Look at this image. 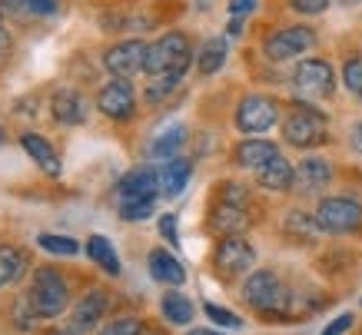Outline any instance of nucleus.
<instances>
[{
    "instance_id": "1",
    "label": "nucleus",
    "mask_w": 362,
    "mask_h": 335,
    "mask_svg": "<svg viewBox=\"0 0 362 335\" xmlns=\"http://www.w3.org/2000/svg\"><path fill=\"white\" fill-rule=\"evenodd\" d=\"M243 299L263 315V319H289V309H293V292L276 272L259 269L250 272L246 282H243Z\"/></svg>"
},
{
    "instance_id": "2",
    "label": "nucleus",
    "mask_w": 362,
    "mask_h": 335,
    "mask_svg": "<svg viewBox=\"0 0 362 335\" xmlns=\"http://www.w3.org/2000/svg\"><path fill=\"white\" fill-rule=\"evenodd\" d=\"M193 64V44L183 30H166L163 37H156L146 44V66L143 74L150 76H163V74H176L183 76Z\"/></svg>"
},
{
    "instance_id": "3",
    "label": "nucleus",
    "mask_w": 362,
    "mask_h": 335,
    "mask_svg": "<svg viewBox=\"0 0 362 335\" xmlns=\"http://www.w3.org/2000/svg\"><path fill=\"white\" fill-rule=\"evenodd\" d=\"M27 305L37 319H57L60 312H66L70 305V286H66L64 272L50 269H37V276L30 279V289H27Z\"/></svg>"
},
{
    "instance_id": "4",
    "label": "nucleus",
    "mask_w": 362,
    "mask_h": 335,
    "mask_svg": "<svg viewBox=\"0 0 362 335\" xmlns=\"http://www.w3.org/2000/svg\"><path fill=\"white\" fill-rule=\"evenodd\" d=\"M289 83L299 103H319L336 93V70L326 57H306L303 64H296Z\"/></svg>"
},
{
    "instance_id": "5",
    "label": "nucleus",
    "mask_w": 362,
    "mask_h": 335,
    "mask_svg": "<svg viewBox=\"0 0 362 335\" xmlns=\"http://www.w3.org/2000/svg\"><path fill=\"white\" fill-rule=\"evenodd\" d=\"M329 140L326 130V117L313 110V103H296L283 117V143L296 146V150H316Z\"/></svg>"
},
{
    "instance_id": "6",
    "label": "nucleus",
    "mask_w": 362,
    "mask_h": 335,
    "mask_svg": "<svg viewBox=\"0 0 362 335\" xmlns=\"http://www.w3.org/2000/svg\"><path fill=\"white\" fill-rule=\"evenodd\" d=\"M316 226L332 236H346L362 229V199L359 196H322L316 206Z\"/></svg>"
},
{
    "instance_id": "7",
    "label": "nucleus",
    "mask_w": 362,
    "mask_h": 335,
    "mask_svg": "<svg viewBox=\"0 0 362 335\" xmlns=\"http://www.w3.org/2000/svg\"><path fill=\"white\" fill-rule=\"evenodd\" d=\"M313 47H316V30L306 23H289V27H276L273 33H266L263 54L273 64H286V60L309 54Z\"/></svg>"
},
{
    "instance_id": "8",
    "label": "nucleus",
    "mask_w": 362,
    "mask_h": 335,
    "mask_svg": "<svg viewBox=\"0 0 362 335\" xmlns=\"http://www.w3.org/2000/svg\"><path fill=\"white\" fill-rule=\"evenodd\" d=\"M233 123H236V130L246 133V136H256V133H269L276 123H283V107H279L273 97H263V93H250V97H243L240 103H236Z\"/></svg>"
},
{
    "instance_id": "9",
    "label": "nucleus",
    "mask_w": 362,
    "mask_h": 335,
    "mask_svg": "<svg viewBox=\"0 0 362 335\" xmlns=\"http://www.w3.org/2000/svg\"><path fill=\"white\" fill-rule=\"evenodd\" d=\"M256 262V249H252L250 239L243 236H223L213 249V269L220 272V279H240L252 269Z\"/></svg>"
},
{
    "instance_id": "10",
    "label": "nucleus",
    "mask_w": 362,
    "mask_h": 335,
    "mask_svg": "<svg viewBox=\"0 0 362 335\" xmlns=\"http://www.w3.org/2000/svg\"><path fill=\"white\" fill-rule=\"evenodd\" d=\"M97 110L113 123H127V119L136 117V90H133L130 80L110 76L97 90Z\"/></svg>"
},
{
    "instance_id": "11",
    "label": "nucleus",
    "mask_w": 362,
    "mask_h": 335,
    "mask_svg": "<svg viewBox=\"0 0 362 335\" xmlns=\"http://www.w3.org/2000/svg\"><path fill=\"white\" fill-rule=\"evenodd\" d=\"M103 66L110 76H120V80H130V76L143 74L146 66V40L140 37H127V40H117L103 50Z\"/></svg>"
},
{
    "instance_id": "12",
    "label": "nucleus",
    "mask_w": 362,
    "mask_h": 335,
    "mask_svg": "<svg viewBox=\"0 0 362 335\" xmlns=\"http://www.w3.org/2000/svg\"><path fill=\"white\" fill-rule=\"evenodd\" d=\"M160 196V173L153 166H136L117 183V203H133V199H156Z\"/></svg>"
},
{
    "instance_id": "13",
    "label": "nucleus",
    "mask_w": 362,
    "mask_h": 335,
    "mask_svg": "<svg viewBox=\"0 0 362 335\" xmlns=\"http://www.w3.org/2000/svg\"><path fill=\"white\" fill-rule=\"evenodd\" d=\"M107 305H110V295L103 289H90L80 302H74V309H70V332L74 335H83L90 332V329H97V322L103 319V312H107Z\"/></svg>"
},
{
    "instance_id": "14",
    "label": "nucleus",
    "mask_w": 362,
    "mask_h": 335,
    "mask_svg": "<svg viewBox=\"0 0 362 335\" xmlns=\"http://www.w3.org/2000/svg\"><path fill=\"white\" fill-rule=\"evenodd\" d=\"M276 156H279V146L273 140H263V136H246L233 150V163L243 166V170H263L266 163H273Z\"/></svg>"
},
{
    "instance_id": "15",
    "label": "nucleus",
    "mask_w": 362,
    "mask_h": 335,
    "mask_svg": "<svg viewBox=\"0 0 362 335\" xmlns=\"http://www.w3.org/2000/svg\"><path fill=\"white\" fill-rule=\"evenodd\" d=\"M332 180V166L322 156H306V160L296 166V193L303 196H319Z\"/></svg>"
},
{
    "instance_id": "16",
    "label": "nucleus",
    "mask_w": 362,
    "mask_h": 335,
    "mask_svg": "<svg viewBox=\"0 0 362 335\" xmlns=\"http://www.w3.org/2000/svg\"><path fill=\"white\" fill-rule=\"evenodd\" d=\"M21 146H23V153L37 163V170H40V173L60 176L64 163H60V156H57V150H54V143L47 140V136H40V133H23Z\"/></svg>"
},
{
    "instance_id": "17",
    "label": "nucleus",
    "mask_w": 362,
    "mask_h": 335,
    "mask_svg": "<svg viewBox=\"0 0 362 335\" xmlns=\"http://www.w3.org/2000/svg\"><path fill=\"white\" fill-rule=\"evenodd\" d=\"M50 113H54L57 123H64V127H80L83 119H87V100H83V93H77V90H57L54 100H50Z\"/></svg>"
},
{
    "instance_id": "18",
    "label": "nucleus",
    "mask_w": 362,
    "mask_h": 335,
    "mask_svg": "<svg viewBox=\"0 0 362 335\" xmlns=\"http://www.w3.org/2000/svg\"><path fill=\"white\" fill-rule=\"evenodd\" d=\"M256 183L263 189H269V193H289L296 186V166L279 153L273 163H266L263 170H256Z\"/></svg>"
},
{
    "instance_id": "19",
    "label": "nucleus",
    "mask_w": 362,
    "mask_h": 335,
    "mask_svg": "<svg viewBox=\"0 0 362 335\" xmlns=\"http://www.w3.org/2000/svg\"><path fill=\"white\" fill-rule=\"evenodd\" d=\"M209 226L223 233V236H240L243 229L250 226V206H233L216 199L213 213H209Z\"/></svg>"
},
{
    "instance_id": "20",
    "label": "nucleus",
    "mask_w": 362,
    "mask_h": 335,
    "mask_svg": "<svg viewBox=\"0 0 362 335\" xmlns=\"http://www.w3.org/2000/svg\"><path fill=\"white\" fill-rule=\"evenodd\" d=\"M226 57H230V40H226V33H216V37H206L197 50V74L199 76H213L220 74L223 64H226Z\"/></svg>"
},
{
    "instance_id": "21",
    "label": "nucleus",
    "mask_w": 362,
    "mask_h": 335,
    "mask_svg": "<svg viewBox=\"0 0 362 335\" xmlns=\"http://www.w3.org/2000/svg\"><path fill=\"white\" fill-rule=\"evenodd\" d=\"M156 173H160V196L173 199V196H180L187 189L189 176H193V163L183 160V156H176V160H166Z\"/></svg>"
},
{
    "instance_id": "22",
    "label": "nucleus",
    "mask_w": 362,
    "mask_h": 335,
    "mask_svg": "<svg viewBox=\"0 0 362 335\" xmlns=\"http://www.w3.org/2000/svg\"><path fill=\"white\" fill-rule=\"evenodd\" d=\"M146 266H150V276H153L156 282H163V286H173L176 289V286L187 282V269L180 266V259H176L170 249H153Z\"/></svg>"
},
{
    "instance_id": "23",
    "label": "nucleus",
    "mask_w": 362,
    "mask_h": 335,
    "mask_svg": "<svg viewBox=\"0 0 362 335\" xmlns=\"http://www.w3.org/2000/svg\"><path fill=\"white\" fill-rule=\"evenodd\" d=\"M183 143H187V127H183V123H166L163 130L150 140L146 153H150L153 160L166 163V160H176V153L183 150Z\"/></svg>"
},
{
    "instance_id": "24",
    "label": "nucleus",
    "mask_w": 362,
    "mask_h": 335,
    "mask_svg": "<svg viewBox=\"0 0 362 335\" xmlns=\"http://www.w3.org/2000/svg\"><path fill=\"white\" fill-rule=\"evenodd\" d=\"M87 256L93 262H97L100 269L107 272V276H110V279H117V276H120L123 272V266H120V256H117V249H113V242L107 236H90L87 239Z\"/></svg>"
},
{
    "instance_id": "25",
    "label": "nucleus",
    "mask_w": 362,
    "mask_h": 335,
    "mask_svg": "<svg viewBox=\"0 0 362 335\" xmlns=\"http://www.w3.org/2000/svg\"><path fill=\"white\" fill-rule=\"evenodd\" d=\"M23 269H27V256H23V249L0 246V289H4V286H13V282L23 276Z\"/></svg>"
},
{
    "instance_id": "26",
    "label": "nucleus",
    "mask_w": 362,
    "mask_h": 335,
    "mask_svg": "<svg viewBox=\"0 0 362 335\" xmlns=\"http://www.w3.org/2000/svg\"><path fill=\"white\" fill-rule=\"evenodd\" d=\"M160 312H163L166 322H173V325L193 322V302H189L187 295H180V292H166L163 302H160Z\"/></svg>"
},
{
    "instance_id": "27",
    "label": "nucleus",
    "mask_w": 362,
    "mask_h": 335,
    "mask_svg": "<svg viewBox=\"0 0 362 335\" xmlns=\"http://www.w3.org/2000/svg\"><path fill=\"white\" fill-rule=\"evenodd\" d=\"M283 233H286L289 239H299V242H313V239H316V233H322V229L316 226V216L309 219L306 213H299V209H293V213H286Z\"/></svg>"
},
{
    "instance_id": "28",
    "label": "nucleus",
    "mask_w": 362,
    "mask_h": 335,
    "mask_svg": "<svg viewBox=\"0 0 362 335\" xmlns=\"http://www.w3.org/2000/svg\"><path fill=\"white\" fill-rule=\"evenodd\" d=\"M180 80H183V76H176V74L150 76V83H146V90H143V100H146L150 107H160L163 100H170V97L176 93V87H180Z\"/></svg>"
},
{
    "instance_id": "29",
    "label": "nucleus",
    "mask_w": 362,
    "mask_h": 335,
    "mask_svg": "<svg viewBox=\"0 0 362 335\" xmlns=\"http://www.w3.org/2000/svg\"><path fill=\"white\" fill-rule=\"evenodd\" d=\"M37 246L44 249V252H50V256H77L80 252V242L70 236H40Z\"/></svg>"
},
{
    "instance_id": "30",
    "label": "nucleus",
    "mask_w": 362,
    "mask_h": 335,
    "mask_svg": "<svg viewBox=\"0 0 362 335\" xmlns=\"http://www.w3.org/2000/svg\"><path fill=\"white\" fill-rule=\"evenodd\" d=\"M342 83H346V90L362 103V57H349V60L342 64Z\"/></svg>"
},
{
    "instance_id": "31",
    "label": "nucleus",
    "mask_w": 362,
    "mask_h": 335,
    "mask_svg": "<svg viewBox=\"0 0 362 335\" xmlns=\"http://www.w3.org/2000/svg\"><path fill=\"white\" fill-rule=\"evenodd\" d=\"M216 199L233 206H250V189L243 183H236V180H226V183L216 186Z\"/></svg>"
},
{
    "instance_id": "32",
    "label": "nucleus",
    "mask_w": 362,
    "mask_h": 335,
    "mask_svg": "<svg viewBox=\"0 0 362 335\" xmlns=\"http://www.w3.org/2000/svg\"><path fill=\"white\" fill-rule=\"evenodd\" d=\"M203 312H206V319L213 325H220V329H243V319L236 312H230V309H220L216 302H206L203 305Z\"/></svg>"
},
{
    "instance_id": "33",
    "label": "nucleus",
    "mask_w": 362,
    "mask_h": 335,
    "mask_svg": "<svg viewBox=\"0 0 362 335\" xmlns=\"http://www.w3.org/2000/svg\"><path fill=\"white\" fill-rule=\"evenodd\" d=\"M153 206L156 199H133V203H120V216L127 223H140V219L153 216Z\"/></svg>"
},
{
    "instance_id": "34",
    "label": "nucleus",
    "mask_w": 362,
    "mask_h": 335,
    "mask_svg": "<svg viewBox=\"0 0 362 335\" xmlns=\"http://www.w3.org/2000/svg\"><path fill=\"white\" fill-rule=\"evenodd\" d=\"M289 4V11L299 13V17H319V13L329 11L332 0H286Z\"/></svg>"
},
{
    "instance_id": "35",
    "label": "nucleus",
    "mask_w": 362,
    "mask_h": 335,
    "mask_svg": "<svg viewBox=\"0 0 362 335\" xmlns=\"http://www.w3.org/2000/svg\"><path fill=\"white\" fill-rule=\"evenodd\" d=\"M100 335H143V322L133 315H123V319H113Z\"/></svg>"
},
{
    "instance_id": "36",
    "label": "nucleus",
    "mask_w": 362,
    "mask_h": 335,
    "mask_svg": "<svg viewBox=\"0 0 362 335\" xmlns=\"http://www.w3.org/2000/svg\"><path fill=\"white\" fill-rule=\"evenodd\" d=\"M156 229H160V236L170 242V249L180 246V233H176V216H173V213H163V216H160V223H156Z\"/></svg>"
},
{
    "instance_id": "37",
    "label": "nucleus",
    "mask_w": 362,
    "mask_h": 335,
    "mask_svg": "<svg viewBox=\"0 0 362 335\" xmlns=\"http://www.w3.org/2000/svg\"><path fill=\"white\" fill-rule=\"evenodd\" d=\"M23 7L37 17H54L60 11V0H23Z\"/></svg>"
},
{
    "instance_id": "38",
    "label": "nucleus",
    "mask_w": 362,
    "mask_h": 335,
    "mask_svg": "<svg viewBox=\"0 0 362 335\" xmlns=\"http://www.w3.org/2000/svg\"><path fill=\"white\" fill-rule=\"evenodd\" d=\"M256 7H259V0H230L226 4V11H230V17H250V13H256Z\"/></svg>"
},
{
    "instance_id": "39",
    "label": "nucleus",
    "mask_w": 362,
    "mask_h": 335,
    "mask_svg": "<svg viewBox=\"0 0 362 335\" xmlns=\"http://www.w3.org/2000/svg\"><path fill=\"white\" fill-rule=\"evenodd\" d=\"M352 329V312H342L339 319H332L326 329H322V335H346Z\"/></svg>"
},
{
    "instance_id": "40",
    "label": "nucleus",
    "mask_w": 362,
    "mask_h": 335,
    "mask_svg": "<svg viewBox=\"0 0 362 335\" xmlns=\"http://www.w3.org/2000/svg\"><path fill=\"white\" fill-rule=\"evenodd\" d=\"M11 50H13V37H11V30L7 27H0V64L11 57Z\"/></svg>"
},
{
    "instance_id": "41",
    "label": "nucleus",
    "mask_w": 362,
    "mask_h": 335,
    "mask_svg": "<svg viewBox=\"0 0 362 335\" xmlns=\"http://www.w3.org/2000/svg\"><path fill=\"white\" fill-rule=\"evenodd\" d=\"M349 146L362 156V119H359V123H356V127L349 130Z\"/></svg>"
},
{
    "instance_id": "42",
    "label": "nucleus",
    "mask_w": 362,
    "mask_h": 335,
    "mask_svg": "<svg viewBox=\"0 0 362 335\" xmlns=\"http://www.w3.org/2000/svg\"><path fill=\"white\" fill-rule=\"evenodd\" d=\"M246 30V20L243 17H230V27H226V37H240Z\"/></svg>"
},
{
    "instance_id": "43",
    "label": "nucleus",
    "mask_w": 362,
    "mask_h": 335,
    "mask_svg": "<svg viewBox=\"0 0 362 335\" xmlns=\"http://www.w3.org/2000/svg\"><path fill=\"white\" fill-rule=\"evenodd\" d=\"M187 335H223V332H216V329H189Z\"/></svg>"
},
{
    "instance_id": "44",
    "label": "nucleus",
    "mask_w": 362,
    "mask_h": 335,
    "mask_svg": "<svg viewBox=\"0 0 362 335\" xmlns=\"http://www.w3.org/2000/svg\"><path fill=\"white\" fill-rule=\"evenodd\" d=\"M44 335H74V332H70V329H47Z\"/></svg>"
},
{
    "instance_id": "45",
    "label": "nucleus",
    "mask_w": 362,
    "mask_h": 335,
    "mask_svg": "<svg viewBox=\"0 0 362 335\" xmlns=\"http://www.w3.org/2000/svg\"><path fill=\"white\" fill-rule=\"evenodd\" d=\"M4 140H7V133H4V127H0V143H4Z\"/></svg>"
},
{
    "instance_id": "46",
    "label": "nucleus",
    "mask_w": 362,
    "mask_h": 335,
    "mask_svg": "<svg viewBox=\"0 0 362 335\" xmlns=\"http://www.w3.org/2000/svg\"><path fill=\"white\" fill-rule=\"evenodd\" d=\"M0 27H4V20H0Z\"/></svg>"
}]
</instances>
